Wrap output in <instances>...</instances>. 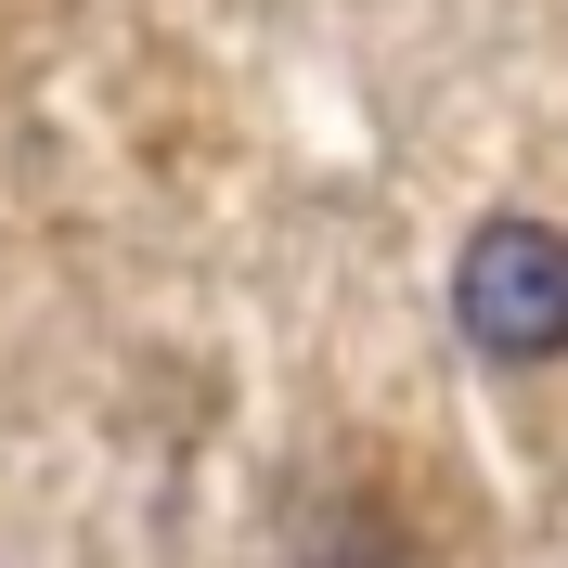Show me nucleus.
Instances as JSON below:
<instances>
[{
	"mask_svg": "<svg viewBox=\"0 0 568 568\" xmlns=\"http://www.w3.org/2000/svg\"><path fill=\"white\" fill-rule=\"evenodd\" d=\"M453 323L491 362H556L568 349V233L556 220H478L453 272Z\"/></svg>",
	"mask_w": 568,
	"mask_h": 568,
	"instance_id": "f257e3e1",
	"label": "nucleus"
}]
</instances>
